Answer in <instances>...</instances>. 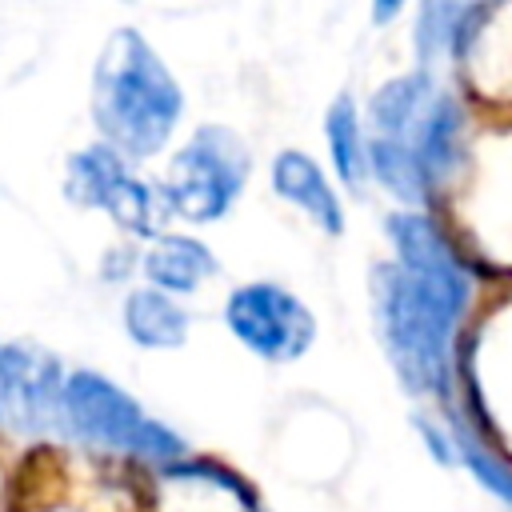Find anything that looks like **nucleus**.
Segmentation results:
<instances>
[{"label":"nucleus","instance_id":"f257e3e1","mask_svg":"<svg viewBox=\"0 0 512 512\" xmlns=\"http://www.w3.org/2000/svg\"><path fill=\"white\" fill-rule=\"evenodd\" d=\"M92 116L100 132L132 156H148L168 140L180 116V88L136 28L112 32L100 52L92 72Z\"/></svg>","mask_w":512,"mask_h":512},{"label":"nucleus","instance_id":"f03ea898","mask_svg":"<svg viewBox=\"0 0 512 512\" xmlns=\"http://www.w3.org/2000/svg\"><path fill=\"white\" fill-rule=\"evenodd\" d=\"M372 280L380 336L400 380L412 392H448V336L464 300L400 264H380Z\"/></svg>","mask_w":512,"mask_h":512},{"label":"nucleus","instance_id":"7ed1b4c3","mask_svg":"<svg viewBox=\"0 0 512 512\" xmlns=\"http://www.w3.org/2000/svg\"><path fill=\"white\" fill-rule=\"evenodd\" d=\"M64 408H68V424L96 444L140 452L152 460H176L184 452V440L176 432L148 420L128 392H120L112 380H104L96 372H72L68 376Z\"/></svg>","mask_w":512,"mask_h":512},{"label":"nucleus","instance_id":"20e7f679","mask_svg":"<svg viewBox=\"0 0 512 512\" xmlns=\"http://www.w3.org/2000/svg\"><path fill=\"white\" fill-rule=\"evenodd\" d=\"M244 172H248L244 144L228 128H200L172 160L164 196L180 216H188L196 224L216 220L232 208V200L244 184Z\"/></svg>","mask_w":512,"mask_h":512},{"label":"nucleus","instance_id":"39448f33","mask_svg":"<svg viewBox=\"0 0 512 512\" xmlns=\"http://www.w3.org/2000/svg\"><path fill=\"white\" fill-rule=\"evenodd\" d=\"M228 328L264 360H296L316 336L312 312L276 284H248L228 296Z\"/></svg>","mask_w":512,"mask_h":512},{"label":"nucleus","instance_id":"423d86ee","mask_svg":"<svg viewBox=\"0 0 512 512\" xmlns=\"http://www.w3.org/2000/svg\"><path fill=\"white\" fill-rule=\"evenodd\" d=\"M64 372L56 356L24 344L0 348V408L24 432H48L68 416L64 408Z\"/></svg>","mask_w":512,"mask_h":512},{"label":"nucleus","instance_id":"0eeeda50","mask_svg":"<svg viewBox=\"0 0 512 512\" xmlns=\"http://www.w3.org/2000/svg\"><path fill=\"white\" fill-rule=\"evenodd\" d=\"M388 236L400 252V268H408L412 276L432 280L436 288L468 300V276L456 260V252L448 248V240L432 228V220L424 216H392L388 220Z\"/></svg>","mask_w":512,"mask_h":512},{"label":"nucleus","instance_id":"6e6552de","mask_svg":"<svg viewBox=\"0 0 512 512\" xmlns=\"http://www.w3.org/2000/svg\"><path fill=\"white\" fill-rule=\"evenodd\" d=\"M436 100L432 92V80L424 72H412V76H396L388 80L372 104H368V116H372V128H376V140H396V144H408L412 132L420 128L428 104Z\"/></svg>","mask_w":512,"mask_h":512},{"label":"nucleus","instance_id":"1a4fd4ad","mask_svg":"<svg viewBox=\"0 0 512 512\" xmlns=\"http://www.w3.org/2000/svg\"><path fill=\"white\" fill-rule=\"evenodd\" d=\"M272 184H276V192L284 200L300 204L324 232H340L344 228V212H340L336 192L328 188L324 172L304 152H280L276 164H272Z\"/></svg>","mask_w":512,"mask_h":512},{"label":"nucleus","instance_id":"9d476101","mask_svg":"<svg viewBox=\"0 0 512 512\" xmlns=\"http://www.w3.org/2000/svg\"><path fill=\"white\" fill-rule=\"evenodd\" d=\"M404 148H412L428 184L444 180L456 168V156H460V108H456V100L436 92V100L428 104L420 128L412 132V140Z\"/></svg>","mask_w":512,"mask_h":512},{"label":"nucleus","instance_id":"9b49d317","mask_svg":"<svg viewBox=\"0 0 512 512\" xmlns=\"http://www.w3.org/2000/svg\"><path fill=\"white\" fill-rule=\"evenodd\" d=\"M492 16V8L480 4H424L420 8V24H416V48L424 60L440 56V52H468V44L476 40L480 24Z\"/></svg>","mask_w":512,"mask_h":512},{"label":"nucleus","instance_id":"f8f14e48","mask_svg":"<svg viewBox=\"0 0 512 512\" xmlns=\"http://www.w3.org/2000/svg\"><path fill=\"white\" fill-rule=\"evenodd\" d=\"M216 268L212 252L200 240L188 236H160L152 244V252L144 256V272L152 284L168 288V292H192L200 288V280Z\"/></svg>","mask_w":512,"mask_h":512},{"label":"nucleus","instance_id":"ddd939ff","mask_svg":"<svg viewBox=\"0 0 512 512\" xmlns=\"http://www.w3.org/2000/svg\"><path fill=\"white\" fill-rule=\"evenodd\" d=\"M124 328L136 344L144 348H172L184 340L188 332V316L184 308H176L164 292L156 288H140L124 300Z\"/></svg>","mask_w":512,"mask_h":512},{"label":"nucleus","instance_id":"4468645a","mask_svg":"<svg viewBox=\"0 0 512 512\" xmlns=\"http://www.w3.org/2000/svg\"><path fill=\"white\" fill-rule=\"evenodd\" d=\"M124 172H128V168H124V160H120L116 148L92 144V148H84V152H76V156L68 160L64 192H68L76 204H96V208H104L112 184H116Z\"/></svg>","mask_w":512,"mask_h":512},{"label":"nucleus","instance_id":"2eb2a0df","mask_svg":"<svg viewBox=\"0 0 512 512\" xmlns=\"http://www.w3.org/2000/svg\"><path fill=\"white\" fill-rule=\"evenodd\" d=\"M104 208L112 212V220H116L120 228L148 236V232H156V228L164 224V216H168V208H172V204H168V196L152 192L144 180H136V176H128V172H124V176L112 184V192H108Z\"/></svg>","mask_w":512,"mask_h":512},{"label":"nucleus","instance_id":"dca6fc26","mask_svg":"<svg viewBox=\"0 0 512 512\" xmlns=\"http://www.w3.org/2000/svg\"><path fill=\"white\" fill-rule=\"evenodd\" d=\"M324 124H328V148H332V160H336L340 180L344 184H360L364 180V168H368V148H364V136H360L356 104L348 96L332 100Z\"/></svg>","mask_w":512,"mask_h":512},{"label":"nucleus","instance_id":"f3484780","mask_svg":"<svg viewBox=\"0 0 512 512\" xmlns=\"http://www.w3.org/2000/svg\"><path fill=\"white\" fill-rule=\"evenodd\" d=\"M368 164H372V172H376L396 196H404V200H420V196L428 192V176H424L420 160L412 156V148H404V144H396V140H376V136H372V144H368Z\"/></svg>","mask_w":512,"mask_h":512},{"label":"nucleus","instance_id":"a211bd4d","mask_svg":"<svg viewBox=\"0 0 512 512\" xmlns=\"http://www.w3.org/2000/svg\"><path fill=\"white\" fill-rule=\"evenodd\" d=\"M456 444H460V456L468 460V468L484 480V488H492L496 496H504L512 504V464H504L496 452H488L484 444H476L464 428H456Z\"/></svg>","mask_w":512,"mask_h":512}]
</instances>
